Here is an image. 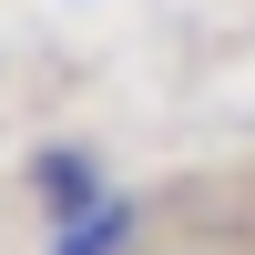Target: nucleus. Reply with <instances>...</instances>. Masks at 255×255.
<instances>
[{"mask_svg":"<svg viewBox=\"0 0 255 255\" xmlns=\"http://www.w3.org/2000/svg\"><path fill=\"white\" fill-rule=\"evenodd\" d=\"M31 194H41V215H51V235H72L82 215H102V204H113L92 153H41V163H31Z\"/></svg>","mask_w":255,"mask_h":255,"instance_id":"obj_1","label":"nucleus"}]
</instances>
